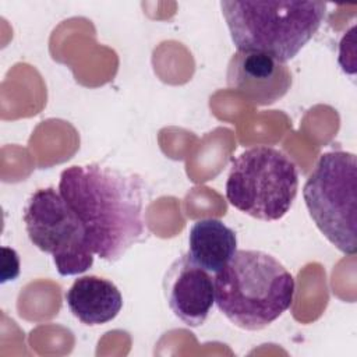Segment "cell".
I'll return each mask as SVG.
<instances>
[{"mask_svg":"<svg viewBox=\"0 0 357 357\" xmlns=\"http://www.w3.org/2000/svg\"><path fill=\"white\" fill-rule=\"evenodd\" d=\"M237 50L259 52L286 63L317 33L326 15L324 1H220Z\"/></svg>","mask_w":357,"mask_h":357,"instance_id":"obj_3","label":"cell"},{"mask_svg":"<svg viewBox=\"0 0 357 357\" xmlns=\"http://www.w3.org/2000/svg\"><path fill=\"white\" fill-rule=\"evenodd\" d=\"M24 223L31 243L53 257L61 276L84 273L93 265L85 229L59 190H36L24 206Z\"/></svg>","mask_w":357,"mask_h":357,"instance_id":"obj_6","label":"cell"},{"mask_svg":"<svg viewBox=\"0 0 357 357\" xmlns=\"http://www.w3.org/2000/svg\"><path fill=\"white\" fill-rule=\"evenodd\" d=\"M163 289L172 312L187 326H201L215 303V282L190 257H178L167 269Z\"/></svg>","mask_w":357,"mask_h":357,"instance_id":"obj_8","label":"cell"},{"mask_svg":"<svg viewBox=\"0 0 357 357\" xmlns=\"http://www.w3.org/2000/svg\"><path fill=\"white\" fill-rule=\"evenodd\" d=\"M59 191L81 220L95 255L119 261L148 234L149 191L141 176L100 163L70 166L60 174Z\"/></svg>","mask_w":357,"mask_h":357,"instance_id":"obj_1","label":"cell"},{"mask_svg":"<svg viewBox=\"0 0 357 357\" xmlns=\"http://www.w3.org/2000/svg\"><path fill=\"white\" fill-rule=\"evenodd\" d=\"M297 190V166L276 148L252 146L231 160L226 197L245 215L265 222L279 220L290 211Z\"/></svg>","mask_w":357,"mask_h":357,"instance_id":"obj_4","label":"cell"},{"mask_svg":"<svg viewBox=\"0 0 357 357\" xmlns=\"http://www.w3.org/2000/svg\"><path fill=\"white\" fill-rule=\"evenodd\" d=\"M236 251L234 230L219 219H199L190 229L188 257L209 273L222 271Z\"/></svg>","mask_w":357,"mask_h":357,"instance_id":"obj_10","label":"cell"},{"mask_svg":"<svg viewBox=\"0 0 357 357\" xmlns=\"http://www.w3.org/2000/svg\"><path fill=\"white\" fill-rule=\"evenodd\" d=\"M215 303L223 315L245 331H261L293 303V275L272 255L258 250H237L219 271Z\"/></svg>","mask_w":357,"mask_h":357,"instance_id":"obj_2","label":"cell"},{"mask_svg":"<svg viewBox=\"0 0 357 357\" xmlns=\"http://www.w3.org/2000/svg\"><path fill=\"white\" fill-rule=\"evenodd\" d=\"M357 160L344 151L319 156L303 195L319 231L343 254L357 250Z\"/></svg>","mask_w":357,"mask_h":357,"instance_id":"obj_5","label":"cell"},{"mask_svg":"<svg viewBox=\"0 0 357 357\" xmlns=\"http://www.w3.org/2000/svg\"><path fill=\"white\" fill-rule=\"evenodd\" d=\"M66 303L78 321L95 326L110 322L119 315L123 297L112 280L89 275L74 280L66 293Z\"/></svg>","mask_w":357,"mask_h":357,"instance_id":"obj_9","label":"cell"},{"mask_svg":"<svg viewBox=\"0 0 357 357\" xmlns=\"http://www.w3.org/2000/svg\"><path fill=\"white\" fill-rule=\"evenodd\" d=\"M226 79L229 88L259 106H269L282 99L293 82L286 63L265 53L241 50L231 56Z\"/></svg>","mask_w":357,"mask_h":357,"instance_id":"obj_7","label":"cell"}]
</instances>
